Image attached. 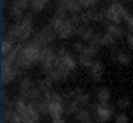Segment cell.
Returning <instances> with one entry per match:
<instances>
[{
  "instance_id": "6da1fadb",
  "label": "cell",
  "mask_w": 133,
  "mask_h": 123,
  "mask_svg": "<svg viewBox=\"0 0 133 123\" xmlns=\"http://www.w3.org/2000/svg\"><path fill=\"white\" fill-rule=\"evenodd\" d=\"M33 33V19L32 16H26L24 19L19 20L16 24H13L6 31V39L12 40L15 43H22L27 40Z\"/></svg>"
},
{
  "instance_id": "7a4b0ae2",
  "label": "cell",
  "mask_w": 133,
  "mask_h": 123,
  "mask_svg": "<svg viewBox=\"0 0 133 123\" xmlns=\"http://www.w3.org/2000/svg\"><path fill=\"white\" fill-rule=\"evenodd\" d=\"M40 50L37 46H35L32 42H29L27 44L23 46L22 49L20 57H19L17 63H16V70L20 73L22 70H27V69L33 67L36 63H39L40 59Z\"/></svg>"
},
{
  "instance_id": "3957f363",
  "label": "cell",
  "mask_w": 133,
  "mask_h": 123,
  "mask_svg": "<svg viewBox=\"0 0 133 123\" xmlns=\"http://www.w3.org/2000/svg\"><path fill=\"white\" fill-rule=\"evenodd\" d=\"M56 37H57L56 30L50 24H47V26H44V27H42L40 30L33 36V39L30 40V42L35 46H37L39 49H44V47H47L50 43H53V40H55Z\"/></svg>"
},
{
  "instance_id": "277c9868",
  "label": "cell",
  "mask_w": 133,
  "mask_h": 123,
  "mask_svg": "<svg viewBox=\"0 0 133 123\" xmlns=\"http://www.w3.org/2000/svg\"><path fill=\"white\" fill-rule=\"evenodd\" d=\"M56 59H57V51H55L50 47H44L40 50V59L39 63L42 66V70L44 74H49L56 66Z\"/></svg>"
},
{
  "instance_id": "5b68a950",
  "label": "cell",
  "mask_w": 133,
  "mask_h": 123,
  "mask_svg": "<svg viewBox=\"0 0 133 123\" xmlns=\"http://www.w3.org/2000/svg\"><path fill=\"white\" fill-rule=\"evenodd\" d=\"M47 103H49V114L52 116V119L60 117L63 116V113H66V106H64L63 97L59 93L53 92L50 94V97L47 99Z\"/></svg>"
},
{
  "instance_id": "8992f818",
  "label": "cell",
  "mask_w": 133,
  "mask_h": 123,
  "mask_svg": "<svg viewBox=\"0 0 133 123\" xmlns=\"http://www.w3.org/2000/svg\"><path fill=\"white\" fill-rule=\"evenodd\" d=\"M77 22H79L77 16H72V17H69V19L64 20L63 26H62L60 30L57 31V37H59V39L64 40V39L72 37L73 34H76V31H77V26H79Z\"/></svg>"
},
{
  "instance_id": "52a82bcc",
  "label": "cell",
  "mask_w": 133,
  "mask_h": 123,
  "mask_svg": "<svg viewBox=\"0 0 133 123\" xmlns=\"http://www.w3.org/2000/svg\"><path fill=\"white\" fill-rule=\"evenodd\" d=\"M113 113H115V109L109 103H99L96 106V116H97L99 123H106L107 120H110Z\"/></svg>"
},
{
  "instance_id": "ba28073f",
  "label": "cell",
  "mask_w": 133,
  "mask_h": 123,
  "mask_svg": "<svg viewBox=\"0 0 133 123\" xmlns=\"http://www.w3.org/2000/svg\"><path fill=\"white\" fill-rule=\"evenodd\" d=\"M27 6H30L29 2H22V0H13L12 4H10V17L16 20H22L23 19V13L27 9Z\"/></svg>"
},
{
  "instance_id": "9c48e42d",
  "label": "cell",
  "mask_w": 133,
  "mask_h": 123,
  "mask_svg": "<svg viewBox=\"0 0 133 123\" xmlns=\"http://www.w3.org/2000/svg\"><path fill=\"white\" fill-rule=\"evenodd\" d=\"M57 6L63 7L64 10L69 14H72V16H79V13H80L82 9H83L79 0H60Z\"/></svg>"
},
{
  "instance_id": "30bf717a",
  "label": "cell",
  "mask_w": 133,
  "mask_h": 123,
  "mask_svg": "<svg viewBox=\"0 0 133 123\" xmlns=\"http://www.w3.org/2000/svg\"><path fill=\"white\" fill-rule=\"evenodd\" d=\"M57 56L60 57L62 63H63V64L66 66L67 69H70L72 72L76 70V67H77V62H76V59H75V57H73L64 47H60V49L57 50Z\"/></svg>"
},
{
  "instance_id": "8fae6325",
  "label": "cell",
  "mask_w": 133,
  "mask_h": 123,
  "mask_svg": "<svg viewBox=\"0 0 133 123\" xmlns=\"http://www.w3.org/2000/svg\"><path fill=\"white\" fill-rule=\"evenodd\" d=\"M19 74L20 73H19L15 67H12V66H3V67H2V85L6 86V85H9V83H12Z\"/></svg>"
},
{
  "instance_id": "7c38bea8",
  "label": "cell",
  "mask_w": 133,
  "mask_h": 123,
  "mask_svg": "<svg viewBox=\"0 0 133 123\" xmlns=\"http://www.w3.org/2000/svg\"><path fill=\"white\" fill-rule=\"evenodd\" d=\"M104 17H106L110 23H115V24H120L122 20H123V17L120 16V13H119V10H117L115 3H112V4L109 6V9L104 10Z\"/></svg>"
},
{
  "instance_id": "4fadbf2b",
  "label": "cell",
  "mask_w": 133,
  "mask_h": 123,
  "mask_svg": "<svg viewBox=\"0 0 133 123\" xmlns=\"http://www.w3.org/2000/svg\"><path fill=\"white\" fill-rule=\"evenodd\" d=\"M76 34L80 36L82 40H84V42H90V40L96 36L93 27H90V26H80V24L77 26V31H76Z\"/></svg>"
},
{
  "instance_id": "5bb4252c",
  "label": "cell",
  "mask_w": 133,
  "mask_h": 123,
  "mask_svg": "<svg viewBox=\"0 0 133 123\" xmlns=\"http://www.w3.org/2000/svg\"><path fill=\"white\" fill-rule=\"evenodd\" d=\"M89 74L95 82H100L102 74H103V64L100 60H95L92 64V67L89 69Z\"/></svg>"
},
{
  "instance_id": "9a60e30c",
  "label": "cell",
  "mask_w": 133,
  "mask_h": 123,
  "mask_svg": "<svg viewBox=\"0 0 133 123\" xmlns=\"http://www.w3.org/2000/svg\"><path fill=\"white\" fill-rule=\"evenodd\" d=\"M39 87H40V90L43 92V96H44V99H49L50 97V94L53 93L52 92V86H53V80L50 79L49 76H46L44 79H42V80H39Z\"/></svg>"
},
{
  "instance_id": "2e32d148",
  "label": "cell",
  "mask_w": 133,
  "mask_h": 123,
  "mask_svg": "<svg viewBox=\"0 0 133 123\" xmlns=\"http://www.w3.org/2000/svg\"><path fill=\"white\" fill-rule=\"evenodd\" d=\"M33 82L30 79H27V77H24V79L20 80V83H19V92H20V99H24L26 100L27 97V93L30 92V89L33 87Z\"/></svg>"
},
{
  "instance_id": "e0dca14e",
  "label": "cell",
  "mask_w": 133,
  "mask_h": 123,
  "mask_svg": "<svg viewBox=\"0 0 133 123\" xmlns=\"http://www.w3.org/2000/svg\"><path fill=\"white\" fill-rule=\"evenodd\" d=\"M106 31L112 34V36L115 37L116 40H119V39H122V37H124V29L122 27L120 24H115V23H110V24H107Z\"/></svg>"
},
{
  "instance_id": "ac0fdd59",
  "label": "cell",
  "mask_w": 133,
  "mask_h": 123,
  "mask_svg": "<svg viewBox=\"0 0 133 123\" xmlns=\"http://www.w3.org/2000/svg\"><path fill=\"white\" fill-rule=\"evenodd\" d=\"M112 59L116 60L117 63H120V64H123V66H126L130 63V57L122 50H113L112 51Z\"/></svg>"
},
{
  "instance_id": "d6986e66",
  "label": "cell",
  "mask_w": 133,
  "mask_h": 123,
  "mask_svg": "<svg viewBox=\"0 0 133 123\" xmlns=\"http://www.w3.org/2000/svg\"><path fill=\"white\" fill-rule=\"evenodd\" d=\"M96 97H97V102H99V103H109L112 94H110V90H109V89L100 87V89H97Z\"/></svg>"
},
{
  "instance_id": "ffe728a7",
  "label": "cell",
  "mask_w": 133,
  "mask_h": 123,
  "mask_svg": "<svg viewBox=\"0 0 133 123\" xmlns=\"http://www.w3.org/2000/svg\"><path fill=\"white\" fill-rule=\"evenodd\" d=\"M33 105L36 106V109L39 110V113L43 116V114H47L49 113V103H47V99H40V100H36L33 102Z\"/></svg>"
},
{
  "instance_id": "44dd1931",
  "label": "cell",
  "mask_w": 133,
  "mask_h": 123,
  "mask_svg": "<svg viewBox=\"0 0 133 123\" xmlns=\"http://www.w3.org/2000/svg\"><path fill=\"white\" fill-rule=\"evenodd\" d=\"M90 116H92V113H90L89 109L80 107V110L76 113V120L80 123H87V122H90Z\"/></svg>"
},
{
  "instance_id": "7402d4cb",
  "label": "cell",
  "mask_w": 133,
  "mask_h": 123,
  "mask_svg": "<svg viewBox=\"0 0 133 123\" xmlns=\"http://www.w3.org/2000/svg\"><path fill=\"white\" fill-rule=\"evenodd\" d=\"M15 47H16V46H15V42H12V40L3 37V40H2V54H3V57L7 56V54H9Z\"/></svg>"
},
{
  "instance_id": "603a6c76",
  "label": "cell",
  "mask_w": 133,
  "mask_h": 123,
  "mask_svg": "<svg viewBox=\"0 0 133 123\" xmlns=\"http://www.w3.org/2000/svg\"><path fill=\"white\" fill-rule=\"evenodd\" d=\"M2 105H3V109H13L16 106V102H13L12 97H9L4 89L2 90Z\"/></svg>"
},
{
  "instance_id": "cb8c5ba5",
  "label": "cell",
  "mask_w": 133,
  "mask_h": 123,
  "mask_svg": "<svg viewBox=\"0 0 133 123\" xmlns=\"http://www.w3.org/2000/svg\"><path fill=\"white\" fill-rule=\"evenodd\" d=\"M46 3H47L46 0H30V7H32V10L35 13H39V11H42L44 9Z\"/></svg>"
},
{
  "instance_id": "d4e9b609",
  "label": "cell",
  "mask_w": 133,
  "mask_h": 123,
  "mask_svg": "<svg viewBox=\"0 0 133 123\" xmlns=\"http://www.w3.org/2000/svg\"><path fill=\"white\" fill-rule=\"evenodd\" d=\"M80 110V106H79V103L76 102V99H73L72 102H69L66 105V113L67 114H75L76 116V113Z\"/></svg>"
},
{
  "instance_id": "484cf974",
  "label": "cell",
  "mask_w": 133,
  "mask_h": 123,
  "mask_svg": "<svg viewBox=\"0 0 133 123\" xmlns=\"http://www.w3.org/2000/svg\"><path fill=\"white\" fill-rule=\"evenodd\" d=\"M75 99H76V102L79 103V106H80V107H84V106H87V105H89V102H90V94H87V93H79Z\"/></svg>"
},
{
  "instance_id": "4316f807",
  "label": "cell",
  "mask_w": 133,
  "mask_h": 123,
  "mask_svg": "<svg viewBox=\"0 0 133 123\" xmlns=\"http://www.w3.org/2000/svg\"><path fill=\"white\" fill-rule=\"evenodd\" d=\"M77 62L80 63V64L83 66V67L90 69V67H92V64H93V62H95V60H93L92 57H89V56H84V54H79Z\"/></svg>"
},
{
  "instance_id": "83f0119b",
  "label": "cell",
  "mask_w": 133,
  "mask_h": 123,
  "mask_svg": "<svg viewBox=\"0 0 133 123\" xmlns=\"http://www.w3.org/2000/svg\"><path fill=\"white\" fill-rule=\"evenodd\" d=\"M116 43V39L112 36L110 33H104L103 37H102V46H109V47H112V46H115Z\"/></svg>"
},
{
  "instance_id": "f1b7e54d",
  "label": "cell",
  "mask_w": 133,
  "mask_h": 123,
  "mask_svg": "<svg viewBox=\"0 0 133 123\" xmlns=\"http://www.w3.org/2000/svg\"><path fill=\"white\" fill-rule=\"evenodd\" d=\"M97 53H99V47H95V46L87 44L86 47H84V50L82 51L80 54H84V56H89V57H92V59H93Z\"/></svg>"
},
{
  "instance_id": "f546056e",
  "label": "cell",
  "mask_w": 133,
  "mask_h": 123,
  "mask_svg": "<svg viewBox=\"0 0 133 123\" xmlns=\"http://www.w3.org/2000/svg\"><path fill=\"white\" fill-rule=\"evenodd\" d=\"M64 20H66V19H59V17H55V16H53L52 19H50V23H49V24L52 26V27L56 30V33H57V31L60 30V27L63 26Z\"/></svg>"
},
{
  "instance_id": "4dcf8cb0",
  "label": "cell",
  "mask_w": 133,
  "mask_h": 123,
  "mask_svg": "<svg viewBox=\"0 0 133 123\" xmlns=\"http://www.w3.org/2000/svg\"><path fill=\"white\" fill-rule=\"evenodd\" d=\"M13 113H15L13 109H3L2 110V123H10Z\"/></svg>"
},
{
  "instance_id": "1f68e13d",
  "label": "cell",
  "mask_w": 133,
  "mask_h": 123,
  "mask_svg": "<svg viewBox=\"0 0 133 123\" xmlns=\"http://www.w3.org/2000/svg\"><path fill=\"white\" fill-rule=\"evenodd\" d=\"M79 2H80V4L83 9L90 10V9H95V6L99 3V0H79Z\"/></svg>"
},
{
  "instance_id": "d6a6232c",
  "label": "cell",
  "mask_w": 133,
  "mask_h": 123,
  "mask_svg": "<svg viewBox=\"0 0 133 123\" xmlns=\"http://www.w3.org/2000/svg\"><path fill=\"white\" fill-rule=\"evenodd\" d=\"M102 37H103V34H102V33H96V36L89 42V44L90 46H95V47H100V46H102Z\"/></svg>"
},
{
  "instance_id": "836d02e7",
  "label": "cell",
  "mask_w": 133,
  "mask_h": 123,
  "mask_svg": "<svg viewBox=\"0 0 133 123\" xmlns=\"http://www.w3.org/2000/svg\"><path fill=\"white\" fill-rule=\"evenodd\" d=\"M117 106L120 109H129L130 107V100L127 99V97H120V99L117 100Z\"/></svg>"
},
{
  "instance_id": "e575fe53",
  "label": "cell",
  "mask_w": 133,
  "mask_h": 123,
  "mask_svg": "<svg viewBox=\"0 0 133 123\" xmlns=\"http://www.w3.org/2000/svg\"><path fill=\"white\" fill-rule=\"evenodd\" d=\"M115 122L116 123H129V117L124 113H119L115 116Z\"/></svg>"
},
{
  "instance_id": "d590c367",
  "label": "cell",
  "mask_w": 133,
  "mask_h": 123,
  "mask_svg": "<svg viewBox=\"0 0 133 123\" xmlns=\"http://www.w3.org/2000/svg\"><path fill=\"white\" fill-rule=\"evenodd\" d=\"M10 123H24V120L22 119V116L17 113V112L15 110V113H13L12 119H10Z\"/></svg>"
},
{
  "instance_id": "8d00e7d4",
  "label": "cell",
  "mask_w": 133,
  "mask_h": 123,
  "mask_svg": "<svg viewBox=\"0 0 133 123\" xmlns=\"http://www.w3.org/2000/svg\"><path fill=\"white\" fill-rule=\"evenodd\" d=\"M84 47H86V46H84V44H83V43H82V42H76L75 44H73V49H75V50L77 51L79 54H80L82 51L84 50Z\"/></svg>"
},
{
  "instance_id": "74e56055",
  "label": "cell",
  "mask_w": 133,
  "mask_h": 123,
  "mask_svg": "<svg viewBox=\"0 0 133 123\" xmlns=\"http://www.w3.org/2000/svg\"><path fill=\"white\" fill-rule=\"evenodd\" d=\"M124 22L127 23V27H129V30H130V31H132V33H133V16H132V14H130V16L127 17V19L124 20Z\"/></svg>"
},
{
  "instance_id": "f35d334b",
  "label": "cell",
  "mask_w": 133,
  "mask_h": 123,
  "mask_svg": "<svg viewBox=\"0 0 133 123\" xmlns=\"http://www.w3.org/2000/svg\"><path fill=\"white\" fill-rule=\"evenodd\" d=\"M126 39H127V43L130 44V47L133 49V33H126Z\"/></svg>"
},
{
  "instance_id": "ab89813d",
  "label": "cell",
  "mask_w": 133,
  "mask_h": 123,
  "mask_svg": "<svg viewBox=\"0 0 133 123\" xmlns=\"http://www.w3.org/2000/svg\"><path fill=\"white\" fill-rule=\"evenodd\" d=\"M52 123H66V120H64L63 116H60V117H56V119H52Z\"/></svg>"
},
{
  "instance_id": "60d3db41",
  "label": "cell",
  "mask_w": 133,
  "mask_h": 123,
  "mask_svg": "<svg viewBox=\"0 0 133 123\" xmlns=\"http://www.w3.org/2000/svg\"><path fill=\"white\" fill-rule=\"evenodd\" d=\"M6 24H7V23H6V20H2V31H3V33H6Z\"/></svg>"
},
{
  "instance_id": "b9f144b4",
  "label": "cell",
  "mask_w": 133,
  "mask_h": 123,
  "mask_svg": "<svg viewBox=\"0 0 133 123\" xmlns=\"http://www.w3.org/2000/svg\"><path fill=\"white\" fill-rule=\"evenodd\" d=\"M2 9H6V0H2Z\"/></svg>"
},
{
  "instance_id": "7bdbcfd3",
  "label": "cell",
  "mask_w": 133,
  "mask_h": 123,
  "mask_svg": "<svg viewBox=\"0 0 133 123\" xmlns=\"http://www.w3.org/2000/svg\"><path fill=\"white\" fill-rule=\"evenodd\" d=\"M22 2H29L30 3V0H22Z\"/></svg>"
},
{
  "instance_id": "ee69618b",
  "label": "cell",
  "mask_w": 133,
  "mask_h": 123,
  "mask_svg": "<svg viewBox=\"0 0 133 123\" xmlns=\"http://www.w3.org/2000/svg\"><path fill=\"white\" fill-rule=\"evenodd\" d=\"M27 123H36V122H33V120H32V122H27Z\"/></svg>"
},
{
  "instance_id": "f6af8a7d",
  "label": "cell",
  "mask_w": 133,
  "mask_h": 123,
  "mask_svg": "<svg viewBox=\"0 0 133 123\" xmlns=\"http://www.w3.org/2000/svg\"><path fill=\"white\" fill-rule=\"evenodd\" d=\"M87 123H93V122H87Z\"/></svg>"
},
{
  "instance_id": "bcb514c9",
  "label": "cell",
  "mask_w": 133,
  "mask_h": 123,
  "mask_svg": "<svg viewBox=\"0 0 133 123\" xmlns=\"http://www.w3.org/2000/svg\"><path fill=\"white\" fill-rule=\"evenodd\" d=\"M115 2H117V0H115Z\"/></svg>"
},
{
  "instance_id": "7dc6e473",
  "label": "cell",
  "mask_w": 133,
  "mask_h": 123,
  "mask_svg": "<svg viewBox=\"0 0 133 123\" xmlns=\"http://www.w3.org/2000/svg\"><path fill=\"white\" fill-rule=\"evenodd\" d=\"M132 16H133V14H132Z\"/></svg>"
}]
</instances>
